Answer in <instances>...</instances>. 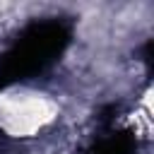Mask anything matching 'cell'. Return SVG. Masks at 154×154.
I'll list each match as a JSON object with an SVG mask.
<instances>
[{
  "mask_svg": "<svg viewBox=\"0 0 154 154\" xmlns=\"http://www.w3.org/2000/svg\"><path fill=\"white\" fill-rule=\"evenodd\" d=\"M96 154H132V137L128 132L111 135L96 144Z\"/></svg>",
  "mask_w": 154,
  "mask_h": 154,
  "instance_id": "obj_2",
  "label": "cell"
},
{
  "mask_svg": "<svg viewBox=\"0 0 154 154\" xmlns=\"http://www.w3.org/2000/svg\"><path fill=\"white\" fill-rule=\"evenodd\" d=\"M70 26L60 19L29 24L0 60V89L46 70L67 46Z\"/></svg>",
  "mask_w": 154,
  "mask_h": 154,
  "instance_id": "obj_1",
  "label": "cell"
}]
</instances>
